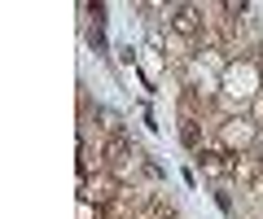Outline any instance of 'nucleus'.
I'll return each mask as SVG.
<instances>
[{"label":"nucleus","mask_w":263,"mask_h":219,"mask_svg":"<svg viewBox=\"0 0 263 219\" xmlns=\"http://www.w3.org/2000/svg\"><path fill=\"white\" fill-rule=\"evenodd\" d=\"M219 88H224V96L237 105V110H241L246 101H254V96L263 92V75H259V66H254V62L237 57V62H228V66H224Z\"/></svg>","instance_id":"nucleus-1"},{"label":"nucleus","mask_w":263,"mask_h":219,"mask_svg":"<svg viewBox=\"0 0 263 219\" xmlns=\"http://www.w3.org/2000/svg\"><path fill=\"white\" fill-rule=\"evenodd\" d=\"M259 132H263L259 123H250L246 114H233V118H224V123H215L211 145L224 149V153H250L254 145H259Z\"/></svg>","instance_id":"nucleus-2"},{"label":"nucleus","mask_w":263,"mask_h":219,"mask_svg":"<svg viewBox=\"0 0 263 219\" xmlns=\"http://www.w3.org/2000/svg\"><path fill=\"white\" fill-rule=\"evenodd\" d=\"M193 162L202 167V175H211L215 184H224V180H228V162H233V153H224V149H215V145H206L202 153H193Z\"/></svg>","instance_id":"nucleus-3"},{"label":"nucleus","mask_w":263,"mask_h":219,"mask_svg":"<svg viewBox=\"0 0 263 219\" xmlns=\"http://www.w3.org/2000/svg\"><path fill=\"white\" fill-rule=\"evenodd\" d=\"M228 180H237V184H259L263 180V162L254 158V153H233V162H228Z\"/></svg>","instance_id":"nucleus-4"},{"label":"nucleus","mask_w":263,"mask_h":219,"mask_svg":"<svg viewBox=\"0 0 263 219\" xmlns=\"http://www.w3.org/2000/svg\"><path fill=\"white\" fill-rule=\"evenodd\" d=\"M211 197H215V206L224 210L228 219H237V210H233V193H228V184H215V189H211Z\"/></svg>","instance_id":"nucleus-5"},{"label":"nucleus","mask_w":263,"mask_h":219,"mask_svg":"<svg viewBox=\"0 0 263 219\" xmlns=\"http://www.w3.org/2000/svg\"><path fill=\"white\" fill-rule=\"evenodd\" d=\"M259 162H263V132H259Z\"/></svg>","instance_id":"nucleus-6"}]
</instances>
